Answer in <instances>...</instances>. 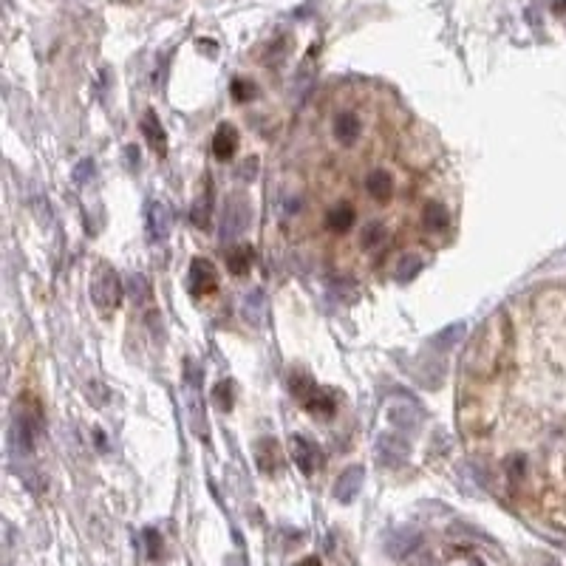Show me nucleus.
Instances as JSON below:
<instances>
[{
    "instance_id": "obj_1",
    "label": "nucleus",
    "mask_w": 566,
    "mask_h": 566,
    "mask_svg": "<svg viewBox=\"0 0 566 566\" xmlns=\"http://www.w3.org/2000/svg\"><path fill=\"white\" fill-rule=\"evenodd\" d=\"M119 297H122V281H119V275L108 264H99L96 272H94V278H91V300H94V306L102 314H111L119 306Z\"/></svg>"
},
{
    "instance_id": "obj_2",
    "label": "nucleus",
    "mask_w": 566,
    "mask_h": 566,
    "mask_svg": "<svg viewBox=\"0 0 566 566\" xmlns=\"http://www.w3.org/2000/svg\"><path fill=\"white\" fill-rule=\"evenodd\" d=\"M362 187H365V196H368L371 201H377V204H391L394 196H396V176H394V170L377 165V167L365 170Z\"/></svg>"
},
{
    "instance_id": "obj_3",
    "label": "nucleus",
    "mask_w": 566,
    "mask_h": 566,
    "mask_svg": "<svg viewBox=\"0 0 566 566\" xmlns=\"http://www.w3.org/2000/svg\"><path fill=\"white\" fill-rule=\"evenodd\" d=\"M250 218H253V207H250V201H247L241 193L230 196V199H227V210H224L221 238L227 241V238H235V235H241V233L247 230Z\"/></svg>"
},
{
    "instance_id": "obj_4",
    "label": "nucleus",
    "mask_w": 566,
    "mask_h": 566,
    "mask_svg": "<svg viewBox=\"0 0 566 566\" xmlns=\"http://www.w3.org/2000/svg\"><path fill=\"white\" fill-rule=\"evenodd\" d=\"M40 433H43L40 402H37V399H31V402H28V405H23V408H20V414H17V442H20V448H23V450H31V448H34V442L40 439Z\"/></svg>"
},
{
    "instance_id": "obj_5",
    "label": "nucleus",
    "mask_w": 566,
    "mask_h": 566,
    "mask_svg": "<svg viewBox=\"0 0 566 566\" xmlns=\"http://www.w3.org/2000/svg\"><path fill=\"white\" fill-rule=\"evenodd\" d=\"M331 136H334V142L340 148H354L360 142V136H362V119H360V113L348 111V108L340 111V113H334V119H331Z\"/></svg>"
},
{
    "instance_id": "obj_6",
    "label": "nucleus",
    "mask_w": 566,
    "mask_h": 566,
    "mask_svg": "<svg viewBox=\"0 0 566 566\" xmlns=\"http://www.w3.org/2000/svg\"><path fill=\"white\" fill-rule=\"evenodd\" d=\"M289 448H292V459H294V465L306 473V476H311L317 467H320V462H323V453H320V448L314 445V442H309L306 436H300V433H292V439H289Z\"/></svg>"
},
{
    "instance_id": "obj_7",
    "label": "nucleus",
    "mask_w": 566,
    "mask_h": 566,
    "mask_svg": "<svg viewBox=\"0 0 566 566\" xmlns=\"http://www.w3.org/2000/svg\"><path fill=\"white\" fill-rule=\"evenodd\" d=\"M216 289H218V272H216V267L210 261H204V258H196L190 264V292L196 297H207Z\"/></svg>"
},
{
    "instance_id": "obj_8",
    "label": "nucleus",
    "mask_w": 566,
    "mask_h": 566,
    "mask_svg": "<svg viewBox=\"0 0 566 566\" xmlns=\"http://www.w3.org/2000/svg\"><path fill=\"white\" fill-rule=\"evenodd\" d=\"M453 227V216L448 210V204L442 201H428L422 210V230L431 235H448Z\"/></svg>"
},
{
    "instance_id": "obj_9",
    "label": "nucleus",
    "mask_w": 566,
    "mask_h": 566,
    "mask_svg": "<svg viewBox=\"0 0 566 566\" xmlns=\"http://www.w3.org/2000/svg\"><path fill=\"white\" fill-rule=\"evenodd\" d=\"M422 547V536L416 530H394L388 538H385V550L391 558H408L411 553H416Z\"/></svg>"
},
{
    "instance_id": "obj_10",
    "label": "nucleus",
    "mask_w": 566,
    "mask_h": 566,
    "mask_svg": "<svg viewBox=\"0 0 566 566\" xmlns=\"http://www.w3.org/2000/svg\"><path fill=\"white\" fill-rule=\"evenodd\" d=\"M362 479H365V470H362V467H348V470H343L340 479H337V484H334V499H337L340 504H351V501L357 499L360 487H362Z\"/></svg>"
},
{
    "instance_id": "obj_11",
    "label": "nucleus",
    "mask_w": 566,
    "mask_h": 566,
    "mask_svg": "<svg viewBox=\"0 0 566 566\" xmlns=\"http://www.w3.org/2000/svg\"><path fill=\"white\" fill-rule=\"evenodd\" d=\"M139 128H142V136H145V142L150 145V150L159 153V156H165V153H167V136H165V128L159 125V119H156L153 111H148V113L142 116Z\"/></svg>"
},
{
    "instance_id": "obj_12",
    "label": "nucleus",
    "mask_w": 566,
    "mask_h": 566,
    "mask_svg": "<svg viewBox=\"0 0 566 566\" xmlns=\"http://www.w3.org/2000/svg\"><path fill=\"white\" fill-rule=\"evenodd\" d=\"M377 450H379L382 462H388V465H399V462H405V459H408V450H411V448H408V439H405V436L385 433V436L379 439Z\"/></svg>"
},
{
    "instance_id": "obj_13",
    "label": "nucleus",
    "mask_w": 566,
    "mask_h": 566,
    "mask_svg": "<svg viewBox=\"0 0 566 566\" xmlns=\"http://www.w3.org/2000/svg\"><path fill=\"white\" fill-rule=\"evenodd\" d=\"M235 148H238V131L233 125H218V131L213 136V153H216V159H221V162L233 159Z\"/></svg>"
},
{
    "instance_id": "obj_14",
    "label": "nucleus",
    "mask_w": 566,
    "mask_h": 566,
    "mask_svg": "<svg viewBox=\"0 0 566 566\" xmlns=\"http://www.w3.org/2000/svg\"><path fill=\"white\" fill-rule=\"evenodd\" d=\"M253 261H255V253H253V247H247V244H238V247H233V250L227 253V270H230V275H235V278L247 275V272L253 270Z\"/></svg>"
},
{
    "instance_id": "obj_15",
    "label": "nucleus",
    "mask_w": 566,
    "mask_h": 566,
    "mask_svg": "<svg viewBox=\"0 0 566 566\" xmlns=\"http://www.w3.org/2000/svg\"><path fill=\"white\" fill-rule=\"evenodd\" d=\"M419 419H422L419 411L414 405H408V402H396V405L388 408V422L396 425L399 431H416Z\"/></svg>"
},
{
    "instance_id": "obj_16",
    "label": "nucleus",
    "mask_w": 566,
    "mask_h": 566,
    "mask_svg": "<svg viewBox=\"0 0 566 566\" xmlns=\"http://www.w3.org/2000/svg\"><path fill=\"white\" fill-rule=\"evenodd\" d=\"M255 459H258V467L264 473H275L281 467V450H278V442L275 439H261L255 445Z\"/></svg>"
},
{
    "instance_id": "obj_17",
    "label": "nucleus",
    "mask_w": 566,
    "mask_h": 566,
    "mask_svg": "<svg viewBox=\"0 0 566 566\" xmlns=\"http://www.w3.org/2000/svg\"><path fill=\"white\" fill-rule=\"evenodd\" d=\"M148 224H150V235L153 238H165L170 233V213H167V207L165 204H150Z\"/></svg>"
},
{
    "instance_id": "obj_18",
    "label": "nucleus",
    "mask_w": 566,
    "mask_h": 566,
    "mask_svg": "<svg viewBox=\"0 0 566 566\" xmlns=\"http://www.w3.org/2000/svg\"><path fill=\"white\" fill-rule=\"evenodd\" d=\"M306 408H309L314 416L320 414L323 419H331V416H334V411H337V399H334L328 391H320V388H317V394H314V396L306 402Z\"/></svg>"
},
{
    "instance_id": "obj_19",
    "label": "nucleus",
    "mask_w": 566,
    "mask_h": 566,
    "mask_svg": "<svg viewBox=\"0 0 566 566\" xmlns=\"http://www.w3.org/2000/svg\"><path fill=\"white\" fill-rule=\"evenodd\" d=\"M289 385H292V394L306 405L314 394H317V385H314V379L309 377V374H303V371H294L292 374V379H289Z\"/></svg>"
},
{
    "instance_id": "obj_20",
    "label": "nucleus",
    "mask_w": 566,
    "mask_h": 566,
    "mask_svg": "<svg viewBox=\"0 0 566 566\" xmlns=\"http://www.w3.org/2000/svg\"><path fill=\"white\" fill-rule=\"evenodd\" d=\"M462 337H465V326H462V323H456V326H448L445 331H439V334L433 337V345H436V348H448V345L459 343Z\"/></svg>"
},
{
    "instance_id": "obj_21",
    "label": "nucleus",
    "mask_w": 566,
    "mask_h": 566,
    "mask_svg": "<svg viewBox=\"0 0 566 566\" xmlns=\"http://www.w3.org/2000/svg\"><path fill=\"white\" fill-rule=\"evenodd\" d=\"M128 292H131V297L139 300V303H148V300H150V286L145 281V275H133L131 283H128Z\"/></svg>"
},
{
    "instance_id": "obj_22",
    "label": "nucleus",
    "mask_w": 566,
    "mask_h": 566,
    "mask_svg": "<svg viewBox=\"0 0 566 566\" xmlns=\"http://www.w3.org/2000/svg\"><path fill=\"white\" fill-rule=\"evenodd\" d=\"M210 207H213V204H210V196L201 199V201L193 207V224H196V227H207V224H210Z\"/></svg>"
},
{
    "instance_id": "obj_23",
    "label": "nucleus",
    "mask_w": 566,
    "mask_h": 566,
    "mask_svg": "<svg viewBox=\"0 0 566 566\" xmlns=\"http://www.w3.org/2000/svg\"><path fill=\"white\" fill-rule=\"evenodd\" d=\"M216 402H218L221 411L233 408V382H218L216 385Z\"/></svg>"
},
{
    "instance_id": "obj_24",
    "label": "nucleus",
    "mask_w": 566,
    "mask_h": 566,
    "mask_svg": "<svg viewBox=\"0 0 566 566\" xmlns=\"http://www.w3.org/2000/svg\"><path fill=\"white\" fill-rule=\"evenodd\" d=\"M145 541H148V555H150V558H159V553H162V538H159V533H156V530H148V533H145Z\"/></svg>"
},
{
    "instance_id": "obj_25",
    "label": "nucleus",
    "mask_w": 566,
    "mask_h": 566,
    "mask_svg": "<svg viewBox=\"0 0 566 566\" xmlns=\"http://www.w3.org/2000/svg\"><path fill=\"white\" fill-rule=\"evenodd\" d=\"M233 91H235V96H238V99H250V94H253V85H247V82H241V79H238V82L233 85Z\"/></svg>"
}]
</instances>
